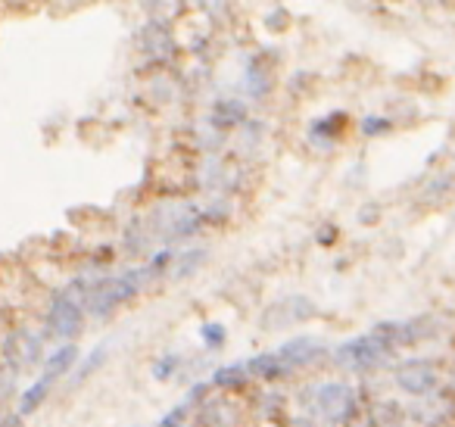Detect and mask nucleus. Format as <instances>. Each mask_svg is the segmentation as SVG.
Returning a JSON list of instances; mask_svg holds the SVG:
<instances>
[{"mask_svg":"<svg viewBox=\"0 0 455 427\" xmlns=\"http://www.w3.org/2000/svg\"><path fill=\"white\" fill-rule=\"evenodd\" d=\"M299 402L309 408L312 418H318L328 427H353L362 418L359 390L343 381H322L312 383L299 393Z\"/></svg>","mask_w":455,"mask_h":427,"instance_id":"f257e3e1","label":"nucleus"},{"mask_svg":"<svg viewBox=\"0 0 455 427\" xmlns=\"http://www.w3.org/2000/svg\"><path fill=\"white\" fill-rule=\"evenodd\" d=\"M331 356H334V362L340 365V368L355 371V375H368V371H378L384 362H390V359L396 356V350H390L384 340L368 331V334H362V337L343 340Z\"/></svg>","mask_w":455,"mask_h":427,"instance_id":"f03ea898","label":"nucleus"},{"mask_svg":"<svg viewBox=\"0 0 455 427\" xmlns=\"http://www.w3.org/2000/svg\"><path fill=\"white\" fill-rule=\"evenodd\" d=\"M393 383L411 399H427L443 390L440 365L427 356H411L393 365Z\"/></svg>","mask_w":455,"mask_h":427,"instance_id":"7ed1b4c3","label":"nucleus"},{"mask_svg":"<svg viewBox=\"0 0 455 427\" xmlns=\"http://www.w3.org/2000/svg\"><path fill=\"white\" fill-rule=\"evenodd\" d=\"M84 302L69 290H60L51 296V306L44 315V337L63 340V343H76L78 334L84 331Z\"/></svg>","mask_w":455,"mask_h":427,"instance_id":"20e7f679","label":"nucleus"},{"mask_svg":"<svg viewBox=\"0 0 455 427\" xmlns=\"http://www.w3.org/2000/svg\"><path fill=\"white\" fill-rule=\"evenodd\" d=\"M0 356L7 362L10 371H28L44 359V334L32 331V327H13L7 337L0 340Z\"/></svg>","mask_w":455,"mask_h":427,"instance_id":"39448f33","label":"nucleus"},{"mask_svg":"<svg viewBox=\"0 0 455 427\" xmlns=\"http://www.w3.org/2000/svg\"><path fill=\"white\" fill-rule=\"evenodd\" d=\"M243 406L235 399V396H209V399L200 402V412H196V421L200 427H243Z\"/></svg>","mask_w":455,"mask_h":427,"instance_id":"423d86ee","label":"nucleus"},{"mask_svg":"<svg viewBox=\"0 0 455 427\" xmlns=\"http://www.w3.org/2000/svg\"><path fill=\"white\" fill-rule=\"evenodd\" d=\"M315 315V302L303 294L284 296L281 302L266 309V318H262V327H272V331H281V327H291L297 321H309Z\"/></svg>","mask_w":455,"mask_h":427,"instance_id":"0eeeda50","label":"nucleus"},{"mask_svg":"<svg viewBox=\"0 0 455 427\" xmlns=\"http://www.w3.org/2000/svg\"><path fill=\"white\" fill-rule=\"evenodd\" d=\"M275 352H278V359L284 362V368L293 375V371L322 362V359L328 356V346H324V340H315V337H293V340H287V343H281Z\"/></svg>","mask_w":455,"mask_h":427,"instance_id":"6e6552de","label":"nucleus"},{"mask_svg":"<svg viewBox=\"0 0 455 427\" xmlns=\"http://www.w3.org/2000/svg\"><path fill=\"white\" fill-rule=\"evenodd\" d=\"M78 343H60L53 352H47V359H44V377L47 381H57V377H66V375H72L76 371V365H78Z\"/></svg>","mask_w":455,"mask_h":427,"instance_id":"1a4fd4ad","label":"nucleus"},{"mask_svg":"<svg viewBox=\"0 0 455 427\" xmlns=\"http://www.w3.org/2000/svg\"><path fill=\"white\" fill-rule=\"evenodd\" d=\"M250 381H253V371H250L247 362L221 365V368H215V375H212V383L225 390V393H241V390L250 387Z\"/></svg>","mask_w":455,"mask_h":427,"instance_id":"9d476101","label":"nucleus"},{"mask_svg":"<svg viewBox=\"0 0 455 427\" xmlns=\"http://www.w3.org/2000/svg\"><path fill=\"white\" fill-rule=\"evenodd\" d=\"M51 387H53V381L38 377V381L28 383V387L22 390V393H20V415H22V418H28V415H35L41 406H44L47 396H51Z\"/></svg>","mask_w":455,"mask_h":427,"instance_id":"9b49d317","label":"nucleus"},{"mask_svg":"<svg viewBox=\"0 0 455 427\" xmlns=\"http://www.w3.org/2000/svg\"><path fill=\"white\" fill-rule=\"evenodd\" d=\"M250 371H253V377H262V381H281V377H287L291 371L284 368V362L278 359V352H259V356L250 359Z\"/></svg>","mask_w":455,"mask_h":427,"instance_id":"f8f14e48","label":"nucleus"},{"mask_svg":"<svg viewBox=\"0 0 455 427\" xmlns=\"http://www.w3.org/2000/svg\"><path fill=\"white\" fill-rule=\"evenodd\" d=\"M203 399H206V383H196V387H190L188 399L178 402L172 412H165L163 421H159V424H153V427H181L184 424V415L190 412V406H194V402H203Z\"/></svg>","mask_w":455,"mask_h":427,"instance_id":"ddd939ff","label":"nucleus"},{"mask_svg":"<svg viewBox=\"0 0 455 427\" xmlns=\"http://www.w3.org/2000/svg\"><path fill=\"white\" fill-rule=\"evenodd\" d=\"M107 343H100L97 350H91L88 356L82 359V362L76 365V371H72V377H69V387H82L84 381H88L91 375H94L97 368L103 365V359H107Z\"/></svg>","mask_w":455,"mask_h":427,"instance_id":"4468645a","label":"nucleus"},{"mask_svg":"<svg viewBox=\"0 0 455 427\" xmlns=\"http://www.w3.org/2000/svg\"><path fill=\"white\" fill-rule=\"evenodd\" d=\"M144 47L153 57H169L172 53V38L163 26H147L144 28Z\"/></svg>","mask_w":455,"mask_h":427,"instance_id":"2eb2a0df","label":"nucleus"},{"mask_svg":"<svg viewBox=\"0 0 455 427\" xmlns=\"http://www.w3.org/2000/svg\"><path fill=\"white\" fill-rule=\"evenodd\" d=\"M206 256H209V253L203 250V246H200V250L181 253V256H178V262H175V271H172V278H175V281H184V278H190L203 262H206Z\"/></svg>","mask_w":455,"mask_h":427,"instance_id":"dca6fc26","label":"nucleus"},{"mask_svg":"<svg viewBox=\"0 0 455 427\" xmlns=\"http://www.w3.org/2000/svg\"><path fill=\"white\" fill-rule=\"evenodd\" d=\"M181 352H165V356H159L156 362H153V377L156 381H172V377L181 371Z\"/></svg>","mask_w":455,"mask_h":427,"instance_id":"f3484780","label":"nucleus"},{"mask_svg":"<svg viewBox=\"0 0 455 427\" xmlns=\"http://www.w3.org/2000/svg\"><path fill=\"white\" fill-rule=\"evenodd\" d=\"M200 337H203V343H206V350H221V346H225L228 331H225L221 321H209V325L200 327Z\"/></svg>","mask_w":455,"mask_h":427,"instance_id":"a211bd4d","label":"nucleus"},{"mask_svg":"<svg viewBox=\"0 0 455 427\" xmlns=\"http://www.w3.org/2000/svg\"><path fill=\"white\" fill-rule=\"evenodd\" d=\"M259 415L262 418H284V396L281 393H262L259 396Z\"/></svg>","mask_w":455,"mask_h":427,"instance_id":"6ab92c4d","label":"nucleus"},{"mask_svg":"<svg viewBox=\"0 0 455 427\" xmlns=\"http://www.w3.org/2000/svg\"><path fill=\"white\" fill-rule=\"evenodd\" d=\"M13 393H16V371H10L7 365H4V368H0V406L13 399Z\"/></svg>","mask_w":455,"mask_h":427,"instance_id":"aec40b11","label":"nucleus"},{"mask_svg":"<svg viewBox=\"0 0 455 427\" xmlns=\"http://www.w3.org/2000/svg\"><path fill=\"white\" fill-rule=\"evenodd\" d=\"M243 107H237L235 101H228L225 107L215 109V122H221V125H228V122H235V119H243Z\"/></svg>","mask_w":455,"mask_h":427,"instance_id":"412c9836","label":"nucleus"},{"mask_svg":"<svg viewBox=\"0 0 455 427\" xmlns=\"http://www.w3.org/2000/svg\"><path fill=\"white\" fill-rule=\"evenodd\" d=\"M281 427H318V424H315L312 415H291V418H284V424Z\"/></svg>","mask_w":455,"mask_h":427,"instance_id":"4be33fe9","label":"nucleus"},{"mask_svg":"<svg viewBox=\"0 0 455 427\" xmlns=\"http://www.w3.org/2000/svg\"><path fill=\"white\" fill-rule=\"evenodd\" d=\"M390 128V122L387 119H365L362 122V132L365 134H380V132H387Z\"/></svg>","mask_w":455,"mask_h":427,"instance_id":"5701e85b","label":"nucleus"},{"mask_svg":"<svg viewBox=\"0 0 455 427\" xmlns=\"http://www.w3.org/2000/svg\"><path fill=\"white\" fill-rule=\"evenodd\" d=\"M0 427H22V415H10V412H0Z\"/></svg>","mask_w":455,"mask_h":427,"instance_id":"b1692460","label":"nucleus"},{"mask_svg":"<svg viewBox=\"0 0 455 427\" xmlns=\"http://www.w3.org/2000/svg\"><path fill=\"white\" fill-rule=\"evenodd\" d=\"M449 390H452V393H455V368H452V387H449Z\"/></svg>","mask_w":455,"mask_h":427,"instance_id":"393cba45","label":"nucleus"}]
</instances>
